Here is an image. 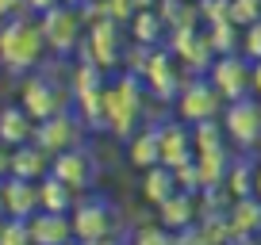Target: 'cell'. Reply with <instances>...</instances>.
<instances>
[{
	"label": "cell",
	"instance_id": "24",
	"mask_svg": "<svg viewBox=\"0 0 261 245\" xmlns=\"http://www.w3.org/2000/svg\"><path fill=\"white\" fill-rule=\"evenodd\" d=\"M253 180H257V165H253L250 157H234L223 188H227L234 199H242V196H253Z\"/></svg>",
	"mask_w": 261,
	"mask_h": 245
},
{
	"label": "cell",
	"instance_id": "23",
	"mask_svg": "<svg viewBox=\"0 0 261 245\" xmlns=\"http://www.w3.org/2000/svg\"><path fill=\"white\" fill-rule=\"evenodd\" d=\"M204 31H207V39H212V50H215L219 57L242 54V27H238V23L223 19V23H212V27H204Z\"/></svg>",
	"mask_w": 261,
	"mask_h": 245
},
{
	"label": "cell",
	"instance_id": "9",
	"mask_svg": "<svg viewBox=\"0 0 261 245\" xmlns=\"http://www.w3.org/2000/svg\"><path fill=\"white\" fill-rule=\"evenodd\" d=\"M207 81L215 84V92H219L227 104L246 100V96H253V62L246 54L215 57V66L207 69Z\"/></svg>",
	"mask_w": 261,
	"mask_h": 245
},
{
	"label": "cell",
	"instance_id": "27",
	"mask_svg": "<svg viewBox=\"0 0 261 245\" xmlns=\"http://www.w3.org/2000/svg\"><path fill=\"white\" fill-rule=\"evenodd\" d=\"M0 245H35L31 241V219H4Z\"/></svg>",
	"mask_w": 261,
	"mask_h": 245
},
{
	"label": "cell",
	"instance_id": "35",
	"mask_svg": "<svg viewBox=\"0 0 261 245\" xmlns=\"http://www.w3.org/2000/svg\"><path fill=\"white\" fill-rule=\"evenodd\" d=\"M0 219H8V207H4V180H0Z\"/></svg>",
	"mask_w": 261,
	"mask_h": 245
},
{
	"label": "cell",
	"instance_id": "18",
	"mask_svg": "<svg viewBox=\"0 0 261 245\" xmlns=\"http://www.w3.org/2000/svg\"><path fill=\"white\" fill-rule=\"evenodd\" d=\"M142 199H146L150 207H162L165 199H173L180 192V184H177V172L169 169V165H154V169H146L142 172Z\"/></svg>",
	"mask_w": 261,
	"mask_h": 245
},
{
	"label": "cell",
	"instance_id": "4",
	"mask_svg": "<svg viewBox=\"0 0 261 245\" xmlns=\"http://www.w3.org/2000/svg\"><path fill=\"white\" fill-rule=\"evenodd\" d=\"M123 54H127V31H123V23H115V19H92L89 31H85V42H81L85 62H92V66H100L108 73V69L123 66Z\"/></svg>",
	"mask_w": 261,
	"mask_h": 245
},
{
	"label": "cell",
	"instance_id": "6",
	"mask_svg": "<svg viewBox=\"0 0 261 245\" xmlns=\"http://www.w3.org/2000/svg\"><path fill=\"white\" fill-rule=\"evenodd\" d=\"M39 27H42V39H46V46L54 50L58 57H69L73 50H81L85 31H89L85 16H81L77 8H69V4H62V8L46 12V16L39 19Z\"/></svg>",
	"mask_w": 261,
	"mask_h": 245
},
{
	"label": "cell",
	"instance_id": "41",
	"mask_svg": "<svg viewBox=\"0 0 261 245\" xmlns=\"http://www.w3.org/2000/svg\"><path fill=\"white\" fill-rule=\"evenodd\" d=\"M73 245H81V241H73Z\"/></svg>",
	"mask_w": 261,
	"mask_h": 245
},
{
	"label": "cell",
	"instance_id": "14",
	"mask_svg": "<svg viewBox=\"0 0 261 245\" xmlns=\"http://www.w3.org/2000/svg\"><path fill=\"white\" fill-rule=\"evenodd\" d=\"M154 211H158V222H162L165 230L180 234V230H188V226H196V222H200L204 207H200V196L177 192L173 199H165V203H162V207H154Z\"/></svg>",
	"mask_w": 261,
	"mask_h": 245
},
{
	"label": "cell",
	"instance_id": "37",
	"mask_svg": "<svg viewBox=\"0 0 261 245\" xmlns=\"http://www.w3.org/2000/svg\"><path fill=\"white\" fill-rule=\"evenodd\" d=\"M234 245H261V237H238Z\"/></svg>",
	"mask_w": 261,
	"mask_h": 245
},
{
	"label": "cell",
	"instance_id": "26",
	"mask_svg": "<svg viewBox=\"0 0 261 245\" xmlns=\"http://www.w3.org/2000/svg\"><path fill=\"white\" fill-rule=\"evenodd\" d=\"M127 245H177V234H173V230H165L162 222L154 219V222H146V226L135 230Z\"/></svg>",
	"mask_w": 261,
	"mask_h": 245
},
{
	"label": "cell",
	"instance_id": "13",
	"mask_svg": "<svg viewBox=\"0 0 261 245\" xmlns=\"http://www.w3.org/2000/svg\"><path fill=\"white\" fill-rule=\"evenodd\" d=\"M35 131H39V119L27 111L23 104H4L0 107V142L8 149H19V146H31L35 142Z\"/></svg>",
	"mask_w": 261,
	"mask_h": 245
},
{
	"label": "cell",
	"instance_id": "3",
	"mask_svg": "<svg viewBox=\"0 0 261 245\" xmlns=\"http://www.w3.org/2000/svg\"><path fill=\"white\" fill-rule=\"evenodd\" d=\"M73 237L77 241H108L119 234V211L108 196H81V203L73 207Z\"/></svg>",
	"mask_w": 261,
	"mask_h": 245
},
{
	"label": "cell",
	"instance_id": "15",
	"mask_svg": "<svg viewBox=\"0 0 261 245\" xmlns=\"http://www.w3.org/2000/svg\"><path fill=\"white\" fill-rule=\"evenodd\" d=\"M4 207H8V219H31V215H39L42 211L39 180L8 176L4 180Z\"/></svg>",
	"mask_w": 261,
	"mask_h": 245
},
{
	"label": "cell",
	"instance_id": "29",
	"mask_svg": "<svg viewBox=\"0 0 261 245\" xmlns=\"http://www.w3.org/2000/svg\"><path fill=\"white\" fill-rule=\"evenodd\" d=\"M242 54L250 57V62H261V19L242 31Z\"/></svg>",
	"mask_w": 261,
	"mask_h": 245
},
{
	"label": "cell",
	"instance_id": "40",
	"mask_svg": "<svg viewBox=\"0 0 261 245\" xmlns=\"http://www.w3.org/2000/svg\"><path fill=\"white\" fill-rule=\"evenodd\" d=\"M0 226H4V219H0Z\"/></svg>",
	"mask_w": 261,
	"mask_h": 245
},
{
	"label": "cell",
	"instance_id": "8",
	"mask_svg": "<svg viewBox=\"0 0 261 245\" xmlns=\"http://www.w3.org/2000/svg\"><path fill=\"white\" fill-rule=\"evenodd\" d=\"M85 134H89L85 119L65 107V111H58V115H50V119L39 122V131H35V146H42L50 157H58V154H65V149L85 146Z\"/></svg>",
	"mask_w": 261,
	"mask_h": 245
},
{
	"label": "cell",
	"instance_id": "34",
	"mask_svg": "<svg viewBox=\"0 0 261 245\" xmlns=\"http://www.w3.org/2000/svg\"><path fill=\"white\" fill-rule=\"evenodd\" d=\"M253 96H261V62H253Z\"/></svg>",
	"mask_w": 261,
	"mask_h": 245
},
{
	"label": "cell",
	"instance_id": "38",
	"mask_svg": "<svg viewBox=\"0 0 261 245\" xmlns=\"http://www.w3.org/2000/svg\"><path fill=\"white\" fill-rule=\"evenodd\" d=\"M81 245H119L115 237H108V241H81Z\"/></svg>",
	"mask_w": 261,
	"mask_h": 245
},
{
	"label": "cell",
	"instance_id": "25",
	"mask_svg": "<svg viewBox=\"0 0 261 245\" xmlns=\"http://www.w3.org/2000/svg\"><path fill=\"white\" fill-rule=\"evenodd\" d=\"M192 138H196V154H212V149H227V146H223V138H227V131H223V119H212V122H196V127H192Z\"/></svg>",
	"mask_w": 261,
	"mask_h": 245
},
{
	"label": "cell",
	"instance_id": "12",
	"mask_svg": "<svg viewBox=\"0 0 261 245\" xmlns=\"http://www.w3.org/2000/svg\"><path fill=\"white\" fill-rule=\"evenodd\" d=\"M158 134H162V165L185 169V165L196 161V138H192V127L185 119L158 122Z\"/></svg>",
	"mask_w": 261,
	"mask_h": 245
},
{
	"label": "cell",
	"instance_id": "30",
	"mask_svg": "<svg viewBox=\"0 0 261 245\" xmlns=\"http://www.w3.org/2000/svg\"><path fill=\"white\" fill-rule=\"evenodd\" d=\"M177 245H212V241H207V234L200 230V222H196V226H188V230L177 234Z\"/></svg>",
	"mask_w": 261,
	"mask_h": 245
},
{
	"label": "cell",
	"instance_id": "7",
	"mask_svg": "<svg viewBox=\"0 0 261 245\" xmlns=\"http://www.w3.org/2000/svg\"><path fill=\"white\" fill-rule=\"evenodd\" d=\"M223 104H227V100L215 92V84L207 81V77H188L173 107H177V119H185L188 127H196V122L223 119Z\"/></svg>",
	"mask_w": 261,
	"mask_h": 245
},
{
	"label": "cell",
	"instance_id": "31",
	"mask_svg": "<svg viewBox=\"0 0 261 245\" xmlns=\"http://www.w3.org/2000/svg\"><path fill=\"white\" fill-rule=\"evenodd\" d=\"M65 0H27V16H35V19H42L46 12H54V8H62Z\"/></svg>",
	"mask_w": 261,
	"mask_h": 245
},
{
	"label": "cell",
	"instance_id": "2",
	"mask_svg": "<svg viewBox=\"0 0 261 245\" xmlns=\"http://www.w3.org/2000/svg\"><path fill=\"white\" fill-rule=\"evenodd\" d=\"M146 81L135 73H119L112 84H108V131L115 138L130 142L142 131V111H146Z\"/></svg>",
	"mask_w": 261,
	"mask_h": 245
},
{
	"label": "cell",
	"instance_id": "1",
	"mask_svg": "<svg viewBox=\"0 0 261 245\" xmlns=\"http://www.w3.org/2000/svg\"><path fill=\"white\" fill-rule=\"evenodd\" d=\"M46 39H42V27L35 16H16L0 23V69L4 73L27 77L42 66V54H46Z\"/></svg>",
	"mask_w": 261,
	"mask_h": 245
},
{
	"label": "cell",
	"instance_id": "16",
	"mask_svg": "<svg viewBox=\"0 0 261 245\" xmlns=\"http://www.w3.org/2000/svg\"><path fill=\"white\" fill-rule=\"evenodd\" d=\"M31 241L35 245H73V219L69 215H54V211H39L31 215Z\"/></svg>",
	"mask_w": 261,
	"mask_h": 245
},
{
	"label": "cell",
	"instance_id": "20",
	"mask_svg": "<svg viewBox=\"0 0 261 245\" xmlns=\"http://www.w3.org/2000/svg\"><path fill=\"white\" fill-rule=\"evenodd\" d=\"M50 165H54V157L46 154L42 146H19V149H12V176H19V180H42V176H50Z\"/></svg>",
	"mask_w": 261,
	"mask_h": 245
},
{
	"label": "cell",
	"instance_id": "33",
	"mask_svg": "<svg viewBox=\"0 0 261 245\" xmlns=\"http://www.w3.org/2000/svg\"><path fill=\"white\" fill-rule=\"evenodd\" d=\"M12 176V149L0 142V180H8Z\"/></svg>",
	"mask_w": 261,
	"mask_h": 245
},
{
	"label": "cell",
	"instance_id": "5",
	"mask_svg": "<svg viewBox=\"0 0 261 245\" xmlns=\"http://www.w3.org/2000/svg\"><path fill=\"white\" fill-rule=\"evenodd\" d=\"M19 104L42 122V119H50V115L65 111V107L73 104V88H65L54 77H46L42 69H35V73H27L19 81Z\"/></svg>",
	"mask_w": 261,
	"mask_h": 245
},
{
	"label": "cell",
	"instance_id": "21",
	"mask_svg": "<svg viewBox=\"0 0 261 245\" xmlns=\"http://www.w3.org/2000/svg\"><path fill=\"white\" fill-rule=\"evenodd\" d=\"M230 219V230H234V241L238 237H257L261 234V199L257 196H242L230 203L227 211Z\"/></svg>",
	"mask_w": 261,
	"mask_h": 245
},
{
	"label": "cell",
	"instance_id": "39",
	"mask_svg": "<svg viewBox=\"0 0 261 245\" xmlns=\"http://www.w3.org/2000/svg\"><path fill=\"white\" fill-rule=\"evenodd\" d=\"M188 4H200V0H188Z\"/></svg>",
	"mask_w": 261,
	"mask_h": 245
},
{
	"label": "cell",
	"instance_id": "10",
	"mask_svg": "<svg viewBox=\"0 0 261 245\" xmlns=\"http://www.w3.org/2000/svg\"><path fill=\"white\" fill-rule=\"evenodd\" d=\"M50 172H54L62 184H69L77 196H85V192L96 188V180H100V161L92 157L89 146H77V149H65V154H58L54 165H50Z\"/></svg>",
	"mask_w": 261,
	"mask_h": 245
},
{
	"label": "cell",
	"instance_id": "22",
	"mask_svg": "<svg viewBox=\"0 0 261 245\" xmlns=\"http://www.w3.org/2000/svg\"><path fill=\"white\" fill-rule=\"evenodd\" d=\"M39 196H42V211H54V215H73V207L81 203V196L69 184H62L54 172L39 180Z\"/></svg>",
	"mask_w": 261,
	"mask_h": 245
},
{
	"label": "cell",
	"instance_id": "32",
	"mask_svg": "<svg viewBox=\"0 0 261 245\" xmlns=\"http://www.w3.org/2000/svg\"><path fill=\"white\" fill-rule=\"evenodd\" d=\"M16 16H27V0H0V23Z\"/></svg>",
	"mask_w": 261,
	"mask_h": 245
},
{
	"label": "cell",
	"instance_id": "36",
	"mask_svg": "<svg viewBox=\"0 0 261 245\" xmlns=\"http://www.w3.org/2000/svg\"><path fill=\"white\" fill-rule=\"evenodd\" d=\"M253 196L261 199V165H257V180H253Z\"/></svg>",
	"mask_w": 261,
	"mask_h": 245
},
{
	"label": "cell",
	"instance_id": "19",
	"mask_svg": "<svg viewBox=\"0 0 261 245\" xmlns=\"http://www.w3.org/2000/svg\"><path fill=\"white\" fill-rule=\"evenodd\" d=\"M127 35L135 42H142V46H165L169 27H165V19H162V12H158V8H139V12H135V19L127 23Z\"/></svg>",
	"mask_w": 261,
	"mask_h": 245
},
{
	"label": "cell",
	"instance_id": "11",
	"mask_svg": "<svg viewBox=\"0 0 261 245\" xmlns=\"http://www.w3.org/2000/svg\"><path fill=\"white\" fill-rule=\"evenodd\" d=\"M223 131L234 146L242 149H253L261 142V100L246 96V100H234V104L223 107Z\"/></svg>",
	"mask_w": 261,
	"mask_h": 245
},
{
	"label": "cell",
	"instance_id": "28",
	"mask_svg": "<svg viewBox=\"0 0 261 245\" xmlns=\"http://www.w3.org/2000/svg\"><path fill=\"white\" fill-rule=\"evenodd\" d=\"M257 19H261V0H230V23H238L246 31Z\"/></svg>",
	"mask_w": 261,
	"mask_h": 245
},
{
	"label": "cell",
	"instance_id": "17",
	"mask_svg": "<svg viewBox=\"0 0 261 245\" xmlns=\"http://www.w3.org/2000/svg\"><path fill=\"white\" fill-rule=\"evenodd\" d=\"M127 161L135 165V169H142V172L162 165V134H158V122L154 127H142V131L127 142Z\"/></svg>",
	"mask_w": 261,
	"mask_h": 245
}]
</instances>
